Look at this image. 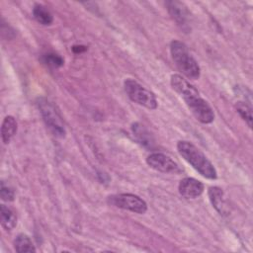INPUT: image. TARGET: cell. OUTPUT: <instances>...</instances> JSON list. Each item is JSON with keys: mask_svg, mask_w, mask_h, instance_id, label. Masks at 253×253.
I'll use <instances>...</instances> for the list:
<instances>
[{"mask_svg": "<svg viewBox=\"0 0 253 253\" xmlns=\"http://www.w3.org/2000/svg\"><path fill=\"white\" fill-rule=\"evenodd\" d=\"M209 199L212 207L221 215H227L229 213V207L225 200L223 191L218 187H210L208 191Z\"/></svg>", "mask_w": 253, "mask_h": 253, "instance_id": "30bf717a", "label": "cell"}, {"mask_svg": "<svg viewBox=\"0 0 253 253\" xmlns=\"http://www.w3.org/2000/svg\"><path fill=\"white\" fill-rule=\"evenodd\" d=\"M177 150L179 154L203 177L211 180L216 179L217 173L214 166L196 145L186 140H180L177 143Z\"/></svg>", "mask_w": 253, "mask_h": 253, "instance_id": "6da1fadb", "label": "cell"}, {"mask_svg": "<svg viewBox=\"0 0 253 253\" xmlns=\"http://www.w3.org/2000/svg\"><path fill=\"white\" fill-rule=\"evenodd\" d=\"M33 16L38 23L43 26H48L52 23L53 17L51 13L42 5L36 4L33 9Z\"/></svg>", "mask_w": 253, "mask_h": 253, "instance_id": "4fadbf2b", "label": "cell"}, {"mask_svg": "<svg viewBox=\"0 0 253 253\" xmlns=\"http://www.w3.org/2000/svg\"><path fill=\"white\" fill-rule=\"evenodd\" d=\"M0 196H1V199L3 201H6V202H12L15 198V194H14V191L6 186L4 184V182H1V188H0Z\"/></svg>", "mask_w": 253, "mask_h": 253, "instance_id": "d6986e66", "label": "cell"}, {"mask_svg": "<svg viewBox=\"0 0 253 253\" xmlns=\"http://www.w3.org/2000/svg\"><path fill=\"white\" fill-rule=\"evenodd\" d=\"M146 163L152 169L162 173H180L181 169L179 165L169 156L164 153L154 152L147 156Z\"/></svg>", "mask_w": 253, "mask_h": 253, "instance_id": "52a82bcc", "label": "cell"}, {"mask_svg": "<svg viewBox=\"0 0 253 253\" xmlns=\"http://www.w3.org/2000/svg\"><path fill=\"white\" fill-rule=\"evenodd\" d=\"M38 107L45 126L51 133L56 137H64L66 134L64 124L55 107L45 98H40L38 100Z\"/></svg>", "mask_w": 253, "mask_h": 253, "instance_id": "3957f363", "label": "cell"}, {"mask_svg": "<svg viewBox=\"0 0 253 253\" xmlns=\"http://www.w3.org/2000/svg\"><path fill=\"white\" fill-rule=\"evenodd\" d=\"M17 131V122L12 116H7L2 123L1 126V136L2 141L7 144L10 142L12 137Z\"/></svg>", "mask_w": 253, "mask_h": 253, "instance_id": "7c38bea8", "label": "cell"}, {"mask_svg": "<svg viewBox=\"0 0 253 253\" xmlns=\"http://www.w3.org/2000/svg\"><path fill=\"white\" fill-rule=\"evenodd\" d=\"M170 52L175 65L187 78L192 80L200 78V66L190 54L185 43L180 41H173L170 44Z\"/></svg>", "mask_w": 253, "mask_h": 253, "instance_id": "7a4b0ae2", "label": "cell"}, {"mask_svg": "<svg viewBox=\"0 0 253 253\" xmlns=\"http://www.w3.org/2000/svg\"><path fill=\"white\" fill-rule=\"evenodd\" d=\"M178 190L183 198L196 199L203 194L204 184L195 178L186 177L180 181Z\"/></svg>", "mask_w": 253, "mask_h": 253, "instance_id": "9c48e42d", "label": "cell"}, {"mask_svg": "<svg viewBox=\"0 0 253 253\" xmlns=\"http://www.w3.org/2000/svg\"><path fill=\"white\" fill-rule=\"evenodd\" d=\"M131 129H132L133 134L136 136L137 140L141 144L146 146V145H150L152 143L151 135H150V133L147 131V129L143 126H141L138 123H135V124L132 125Z\"/></svg>", "mask_w": 253, "mask_h": 253, "instance_id": "2e32d148", "label": "cell"}, {"mask_svg": "<svg viewBox=\"0 0 253 253\" xmlns=\"http://www.w3.org/2000/svg\"><path fill=\"white\" fill-rule=\"evenodd\" d=\"M194 117L203 124H211L214 119L213 110L200 94L193 95L184 100Z\"/></svg>", "mask_w": 253, "mask_h": 253, "instance_id": "8992f818", "label": "cell"}, {"mask_svg": "<svg viewBox=\"0 0 253 253\" xmlns=\"http://www.w3.org/2000/svg\"><path fill=\"white\" fill-rule=\"evenodd\" d=\"M14 248L18 253L23 252H36L35 245L31 238L24 233H20L14 240Z\"/></svg>", "mask_w": 253, "mask_h": 253, "instance_id": "9a60e30c", "label": "cell"}, {"mask_svg": "<svg viewBox=\"0 0 253 253\" xmlns=\"http://www.w3.org/2000/svg\"><path fill=\"white\" fill-rule=\"evenodd\" d=\"M124 87L126 95L132 102L149 110H155L157 108V99L154 93L144 88L137 81L128 78L125 81Z\"/></svg>", "mask_w": 253, "mask_h": 253, "instance_id": "277c9868", "label": "cell"}, {"mask_svg": "<svg viewBox=\"0 0 253 253\" xmlns=\"http://www.w3.org/2000/svg\"><path fill=\"white\" fill-rule=\"evenodd\" d=\"M17 224L15 212L5 205H1V225L8 231L14 229Z\"/></svg>", "mask_w": 253, "mask_h": 253, "instance_id": "5bb4252c", "label": "cell"}, {"mask_svg": "<svg viewBox=\"0 0 253 253\" xmlns=\"http://www.w3.org/2000/svg\"><path fill=\"white\" fill-rule=\"evenodd\" d=\"M166 5L170 16L177 23V25L185 32H189L191 30L190 14L187 7L179 1H168Z\"/></svg>", "mask_w": 253, "mask_h": 253, "instance_id": "ba28073f", "label": "cell"}, {"mask_svg": "<svg viewBox=\"0 0 253 253\" xmlns=\"http://www.w3.org/2000/svg\"><path fill=\"white\" fill-rule=\"evenodd\" d=\"M42 60L45 65H47L49 67H52V68L61 67L64 63L63 58L60 55H58L57 53H54V52L44 53L42 57Z\"/></svg>", "mask_w": 253, "mask_h": 253, "instance_id": "ac0fdd59", "label": "cell"}, {"mask_svg": "<svg viewBox=\"0 0 253 253\" xmlns=\"http://www.w3.org/2000/svg\"><path fill=\"white\" fill-rule=\"evenodd\" d=\"M172 88L185 100L186 98L196 95L199 91L184 77L179 74H173L170 79Z\"/></svg>", "mask_w": 253, "mask_h": 253, "instance_id": "8fae6325", "label": "cell"}, {"mask_svg": "<svg viewBox=\"0 0 253 253\" xmlns=\"http://www.w3.org/2000/svg\"><path fill=\"white\" fill-rule=\"evenodd\" d=\"M87 49L86 46L84 45H73L72 46V50L75 52V53H78V52H83Z\"/></svg>", "mask_w": 253, "mask_h": 253, "instance_id": "ffe728a7", "label": "cell"}, {"mask_svg": "<svg viewBox=\"0 0 253 253\" xmlns=\"http://www.w3.org/2000/svg\"><path fill=\"white\" fill-rule=\"evenodd\" d=\"M240 117L246 122L249 127H252V108L246 102L239 101L235 105Z\"/></svg>", "mask_w": 253, "mask_h": 253, "instance_id": "e0dca14e", "label": "cell"}, {"mask_svg": "<svg viewBox=\"0 0 253 253\" xmlns=\"http://www.w3.org/2000/svg\"><path fill=\"white\" fill-rule=\"evenodd\" d=\"M108 203L117 208L127 210L136 213H144L147 211L146 203L136 195L123 193L112 195L108 198Z\"/></svg>", "mask_w": 253, "mask_h": 253, "instance_id": "5b68a950", "label": "cell"}]
</instances>
